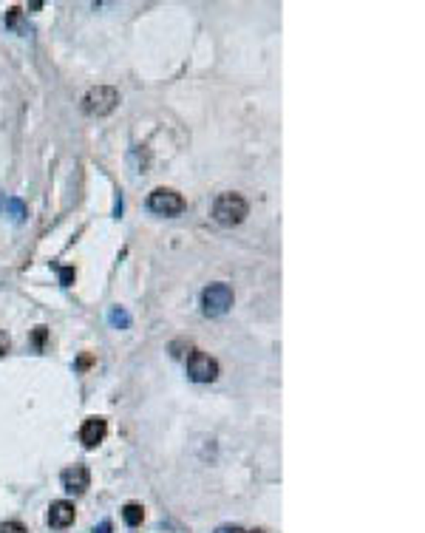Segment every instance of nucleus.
<instances>
[{"label":"nucleus","mask_w":425,"mask_h":533,"mask_svg":"<svg viewBox=\"0 0 425 533\" xmlns=\"http://www.w3.org/2000/svg\"><path fill=\"white\" fill-rule=\"evenodd\" d=\"M6 352H9V337L0 332V355H6Z\"/></svg>","instance_id":"nucleus-16"},{"label":"nucleus","mask_w":425,"mask_h":533,"mask_svg":"<svg viewBox=\"0 0 425 533\" xmlns=\"http://www.w3.org/2000/svg\"><path fill=\"white\" fill-rule=\"evenodd\" d=\"M88 363H91V355H83V357H80V363H77V366H80V369H86V366H88Z\"/></svg>","instance_id":"nucleus-17"},{"label":"nucleus","mask_w":425,"mask_h":533,"mask_svg":"<svg viewBox=\"0 0 425 533\" xmlns=\"http://www.w3.org/2000/svg\"><path fill=\"white\" fill-rule=\"evenodd\" d=\"M122 519H125L128 528H139L142 519H145V508L139 502H125L122 505Z\"/></svg>","instance_id":"nucleus-9"},{"label":"nucleus","mask_w":425,"mask_h":533,"mask_svg":"<svg viewBox=\"0 0 425 533\" xmlns=\"http://www.w3.org/2000/svg\"><path fill=\"white\" fill-rule=\"evenodd\" d=\"M188 377L196 383H212L218 377V360L205 352H190L188 357Z\"/></svg>","instance_id":"nucleus-5"},{"label":"nucleus","mask_w":425,"mask_h":533,"mask_svg":"<svg viewBox=\"0 0 425 533\" xmlns=\"http://www.w3.org/2000/svg\"><path fill=\"white\" fill-rule=\"evenodd\" d=\"M215 533H244V528H238V525H221V528H215Z\"/></svg>","instance_id":"nucleus-15"},{"label":"nucleus","mask_w":425,"mask_h":533,"mask_svg":"<svg viewBox=\"0 0 425 533\" xmlns=\"http://www.w3.org/2000/svg\"><path fill=\"white\" fill-rule=\"evenodd\" d=\"M250 215V205L241 193H221L212 202V218L224 227H235Z\"/></svg>","instance_id":"nucleus-1"},{"label":"nucleus","mask_w":425,"mask_h":533,"mask_svg":"<svg viewBox=\"0 0 425 533\" xmlns=\"http://www.w3.org/2000/svg\"><path fill=\"white\" fill-rule=\"evenodd\" d=\"M111 323H113V326H128V323H130V318H128V313H125V310H119V307H116V310H111Z\"/></svg>","instance_id":"nucleus-11"},{"label":"nucleus","mask_w":425,"mask_h":533,"mask_svg":"<svg viewBox=\"0 0 425 533\" xmlns=\"http://www.w3.org/2000/svg\"><path fill=\"white\" fill-rule=\"evenodd\" d=\"M244 533H264V531H244Z\"/></svg>","instance_id":"nucleus-19"},{"label":"nucleus","mask_w":425,"mask_h":533,"mask_svg":"<svg viewBox=\"0 0 425 533\" xmlns=\"http://www.w3.org/2000/svg\"><path fill=\"white\" fill-rule=\"evenodd\" d=\"M74 519H77L74 502H68V499L51 502V508H48V525L51 528H68V525H74Z\"/></svg>","instance_id":"nucleus-8"},{"label":"nucleus","mask_w":425,"mask_h":533,"mask_svg":"<svg viewBox=\"0 0 425 533\" xmlns=\"http://www.w3.org/2000/svg\"><path fill=\"white\" fill-rule=\"evenodd\" d=\"M148 210L156 215H179L185 210V199L173 188H156L148 196Z\"/></svg>","instance_id":"nucleus-3"},{"label":"nucleus","mask_w":425,"mask_h":533,"mask_svg":"<svg viewBox=\"0 0 425 533\" xmlns=\"http://www.w3.org/2000/svg\"><path fill=\"white\" fill-rule=\"evenodd\" d=\"M6 210L11 213V218H14V221H23V218H26V205H23L20 199H14V196H11V199H6Z\"/></svg>","instance_id":"nucleus-10"},{"label":"nucleus","mask_w":425,"mask_h":533,"mask_svg":"<svg viewBox=\"0 0 425 533\" xmlns=\"http://www.w3.org/2000/svg\"><path fill=\"white\" fill-rule=\"evenodd\" d=\"M106 434H108L106 417H88V420L83 423V428H80V442H83L86 448H97V445L106 440Z\"/></svg>","instance_id":"nucleus-7"},{"label":"nucleus","mask_w":425,"mask_h":533,"mask_svg":"<svg viewBox=\"0 0 425 533\" xmlns=\"http://www.w3.org/2000/svg\"><path fill=\"white\" fill-rule=\"evenodd\" d=\"M116 103H119L116 88H111V86H97V88H91V91L83 97V111H86L88 116H106V113H111V111L116 108Z\"/></svg>","instance_id":"nucleus-4"},{"label":"nucleus","mask_w":425,"mask_h":533,"mask_svg":"<svg viewBox=\"0 0 425 533\" xmlns=\"http://www.w3.org/2000/svg\"><path fill=\"white\" fill-rule=\"evenodd\" d=\"M60 482H63V488L68 491V494H86L88 491V485H91V471L86 468V465H68L63 474H60Z\"/></svg>","instance_id":"nucleus-6"},{"label":"nucleus","mask_w":425,"mask_h":533,"mask_svg":"<svg viewBox=\"0 0 425 533\" xmlns=\"http://www.w3.org/2000/svg\"><path fill=\"white\" fill-rule=\"evenodd\" d=\"M34 343H37V346L46 343V326H37V332H34Z\"/></svg>","instance_id":"nucleus-14"},{"label":"nucleus","mask_w":425,"mask_h":533,"mask_svg":"<svg viewBox=\"0 0 425 533\" xmlns=\"http://www.w3.org/2000/svg\"><path fill=\"white\" fill-rule=\"evenodd\" d=\"M232 307V287L230 284H210L202 290V313L210 315V318H218L224 315L227 310Z\"/></svg>","instance_id":"nucleus-2"},{"label":"nucleus","mask_w":425,"mask_h":533,"mask_svg":"<svg viewBox=\"0 0 425 533\" xmlns=\"http://www.w3.org/2000/svg\"><path fill=\"white\" fill-rule=\"evenodd\" d=\"M0 533H29V531H26V525H23V522L11 519V522H3V525H0Z\"/></svg>","instance_id":"nucleus-12"},{"label":"nucleus","mask_w":425,"mask_h":533,"mask_svg":"<svg viewBox=\"0 0 425 533\" xmlns=\"http://www.w3.org/2000/svg\"><path fill=\"white\" fill-rule=\"evenodd\" d=\"M60 281H63V287H71V281H74V270H71V267H63V270H60Z\"/></svg>","instance_id":"nucleus-13"},{"label":"nucleus","mask_w":425,"mask_h":533,"mask_svg":"<svg viewBox=\"0 0 425 533\" xmlns=\"http://www.w3.org/2000/svg\"><path fill=\"white\" fill-rule=\"evenodd\" d=\"M94 533H111V522H103L100 528H94Z\"/></svg>","instance_id":"nucleus-18"}]
</instances>
